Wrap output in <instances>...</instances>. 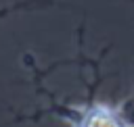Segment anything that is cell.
Masks as SVG:
<instances>
[{
    "label": "cell",
    "mask_w": 134,
    "mask_h": 127,
    "mask_svg": "<svg viewBox=\"0 0 134 127\" xmlns=\"http://www.w3.org/2000/svg\"><path fill=\"white\" fill-rule=\"evenodd\" d=\"M73 127H134L119 106L107 102H92L75 110Z\"/></svg>",
    "instance_id": "1"
}]
</instances>
